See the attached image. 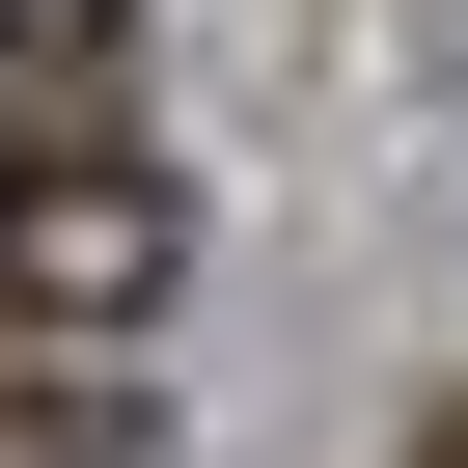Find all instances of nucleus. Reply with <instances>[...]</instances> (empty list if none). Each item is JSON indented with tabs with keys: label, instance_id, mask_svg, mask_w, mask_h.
<instances>
[{
	"label": "nucleus",
	"instance_id": "f257e3e1",
	"mask_svg": "<svg viewBox=\"0 0 468 468\" xmlns=\"http://www.w3.org/2000/svg\"><path fill=\"white\" fill-rule=\"evenodd\" d=\"M165 249H193L165 138H83V111H0V331H28V358L138 331V303H165Z\"/></svg>",
	"mask_w": 468,
	"mask_h": 468
},
{
	"label": "nucleus",
	"instance_id": "f03ea898",
	"mask_svg": "<svg viewBox=\"0 0 468 468\" xmlns=\"http://www.w3.org/2000/svg\"><path fill=\"white\" fill-rule=\"evenodd\" d=\"M413 468H468V386H441V413H413Z\"/></svg>",
	"mask_w": 468,
	"mask_h": 468
}]
</instances>
